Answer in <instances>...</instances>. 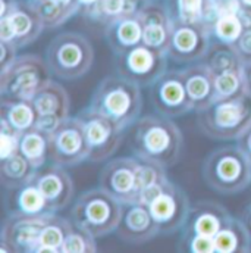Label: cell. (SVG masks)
<instances>
[{"instance_id":"obj_1","label":"cell","mask_w":251,"mask_h":253,"mask_svg":"<svg viewBox=\"0 0 251 253\" xmlns=\"http://www.w3.org/2000/svg\"><path fill=\"white\" fill-rule=\"evenodd\" d=\"M184 135L172 118L157 115L140 117L131 132V150L135 158L151 161L165 168L179 162Z\"/></svg>"},{"instance_id":"obj_2","label":"cell","mask_w":251,"mask_h":253,"mask_svg":"<svg viewBox=\"0 0 251 253\" xmlns=\"http://www.w3.org/2000/svg\"><path fill=\"white\" fill-rule=\"evenodd\" d=\"M88 106L116 121L126 129L134 126L141 117V85L119 74L109 75L96 87Z\"/></svg>"},{"instance_id":"obj_3","label":"cell","mask_w":251,"mask_h":253,"mask_svg":"<svg viewBox=\"0 0 251 253\" xmlns=\"http://www.w3.org/2000/svg\"><path fill=\"white\" fill-rule=\"evenodd\" d=\"M124 203L102 187L85 190L78 196L71 209L75 227L91 233L94 237H106L116 233L121 222Z\"/></svg>"},{"instance_id":"obj_4","label":"cell","mask_w":251,"mask_h":253,"mask_svg":"<svg viewBox=\"0 0 251 253\" xmlns=\"http://www.w3.org/2000/svg\"><path fill=\"white\" fill-rule=\"evenodd\" d=\"M251 126V96L215 100L209 108L197 112L198 129L212 140H238Z\"/></svg>"},{"instance_id":"obj_5","label":"cell","mask_w":251,"mask_h":253,"mask_svg":"<svg viewBox=\"0 0 251 253\" xmlns=\"http://www.w3.org/2000/svg\"><path fill=\"white\" fill-rule=\"evenodd\" d=\"M203 178L220 194H237L251 186L250 159L237 144L219 147L206 158Z\"/></svg>"},{"instance_id":"obj_6","label":"cell","mask_w":251,"mask_h":253,"mask_svg":"<svg viewBox=\"0 0 251 253\" xmlns=\"http://www.w3.org/2000/svg\"><path fill=\"white\" fill-rule=\"evenodd\" d=\"M46 62L55 77L78 80L91 69L94 49L90 40L79 33H61L46 50Z\"/></svg>"},{"instance_id":"obj_7","label":"cell","mask_w":251,"mask_h":253,"mask_svg":"<svg viewBox=\"0 0 251 253\" xmlns=\"http://www.w3.org/2000/svg\"><path fill=\"white\" fill-rule=\"evenodd\" d=\"M50 69L44 59L25 53L16 58L6 71H0L1 97L33 99L49 81Z\"/></svg>"},{"instance_id":"obj_8","label":"cell","mask_w":251,"mask_h":253,"mask_svg":"<svg viewBox=\"0 0 251 253\" xmlns=\"http://www.w3.org/2000/svg\"><path fill=\"white\" fill-rule=\"evenodd\" d=\"M53 213L55 212L30 215L18 209L10 212L3 221L0 251L7 253H36L43 228Z\"/></svg>"},{"instance_id":"obj_9","label":"cell","mask_w":251,"mask_h":253,"mask_svg":"<svg viewBox=\"0 0 251 253\" xmlns=\"http://www.w3.org/2000/svg\"><path fill=\"white\" fill-rule=\"evenodd\" d=\"M84 126L85 138L90 147V162H105L110 159L124 140L125 128L109 117L87 106L76 115Z\"/></svg>"},{"instance_id":"obj_10","label":"cell","mask_w":251,"mask_h":253,"mask_svg":"<svg viewBox=\"0 0 251 253\" xmlns=\"http://www.w3.org/2000/svg\"><path fill=\"white\" fill-rule=\"evenodd\" d=\"M147 206L159 225L160 234L171 236L184 227L191 203L185 191L168 180L153 194Z\"/></svg>"},{"instance_id":"obj_11","label":"cell","mask_w":251,"mask_h":253,"mask_svg":"<svg viewBox=\"0 0 251 253\" xmlns=\"http://www.w3.org/2000/svg\"><path fill=\"white\" fill-rule=\"evenodd\" d=\"M90 147L78 117H68L50 135L49 162L59 167H76L88 161Z\"/></svg>"},{"instance_id":"obj_12","label":"cell","mask_w":251,"mask_h":253,"mask_svg":"<svg viewBox=\"0 0 251 253\" xmlns=\"http://www.w3.org/2000/svg\"><path fill=\"white\" fill-rule=\"evenodd\" d=\"M169 56L160 53L144 43L125 53L115 55L118 74L141 87H150L163 72L168 71Z\"/></svg>"},{"instance_id":"obj_13","label":"cell","mask_w":251,"mask_h":253,"mask_svg":"<svg viewBox=\"0 0 251 253\" xmlns=\"http://www.w3.org/2000/svg\"><path fill=\"white\" fill-rule=\"evenodd\" d=\"M150 100L154 111L168 118H179L192 112L181 69L163 72L150 85Z\"/></svg>"},{"instance_id":"obj_14","label":"cell","mask_w":251,"mask_h":253,"mask_svg":"<svg viewBox=\"0 0 251 253\" xmlns=\"http://www.w3.org/2000/svg\"><path fill=\"white\" fill-rule=\"evenodd\" d=\"M212 46L209 28L204 24H185L174 21L168 56L177 63L203 61Z\"/></svg>"},{"instance_id":"obj_15","label":"cell","mask_w":251,"mask_h":253,"mask_svg":"<svg viewBox=\"0 0 251 253\" xmlns=\"http://www.w3.org/2000/svg\"><path fill=\"white\" fill-rule=\"evenodd\" d=\"M137 165H138V158L135 156L134 158L122 156L106 162L99 177V187L106 190L109 194L116 197L124 205L135 202Z\"/></svg>"},{"instance_id":"obj_16","label":"cell","mask_w":251,"mask_h":253,"mask_svg":"<svg viewBox=\"0 0 251 253\" xmlns=\"http://www.w3.org/2000/svg\"><path fill=\"white\" fill-rule=\"evenodd\" d=\"M143 25V43L160 53L168 55L174 19L165 3L148 1L144 3L138 12Z\"/></svg>"},{"instance_id":"obj_17","label":"cell","mask_w":251,"mask_h":253,"mask_svg":"<svg viewBox=\"0 0 251 253\" xmlns=\"http://www.w3.org/2000/svg\"><path fill=\"white\" fill-rule=\"evenodd\" d=\"M160 234L148 206L131 202L124 205L122 218L116 228V236L128 245H144Z\"/></svg>"},{"instance_id":"obj_18","label":"cell","mask_w":251,"mask_h":253,"mask_svg":"<svg viewBox=\"0 0 251 253\" xmlns=\"http://www.w3.org/2000/svg\"><path fill=\"white\" fill-rule=\"evenodd\" d=\"M229 218L231 213L220 203L201 200L191 205L187 221L181 228V233L215 237Z\"/></svg>"},{"instance_id":"obj_19","label":"cell","mask_w":251,"mask_h":253,"mask_svg":"<svg viewBox=\"0 0 251 253\" xmlns=\"http://www.w3.org/2000/svg\"><path fill=\"white\" fill-rule=\"evenodd\" d=\"M34 181L49 200L53 212L63 211L71 205L75 194V187L72 177L65 169V167L52 164L44 169H38Z\"/></svg>"},{"instance_id":"obj_20","label":"cell","mask_w":251,"mask_h":253,"mask_svg":"<svg viewBox=\"0 0 251 253\" xmlns=\"http://www.w3.org/2000/svg\"><path fill=\"white\" fill-rule=\"evenodd\" d=\"M184 84L188 93L192 112H201L216 99L215 75L204 61L191 63L181 69Z\"/></svg>"},{"instance_id":"obj_21","label":"cell","mask_w":251,"mask_h":253,"mask_svg":"<svg viewBox=\"0 0 251 253\" xmlns=\"http://www.w3.org/2000/svg\"><path fill=\"white\" fill-rule=\"evenodd\" d=\"M4 18H7L12 25L13 44L18 49L34 43L46 30L38 12L30 3V0H18L15 9Z\"/></svg>"},{"instance_id":"obj_22","label":"cell","mask_w":251,"mask_h":253,"mask_svg":"<svg viewBox=\"0 0 251 253\" xmlns=\"http://www.w3.org/2000/svg\"><path fill=\"white\" fill-rule=\"evenodd\" d=\"M105 36L113 55H121L143 43V25L138 13L116 19L105 27Z\"/></svg>"},{"instance_id":"obj_23","label":"cell","mask_w":251,"mask_h":253,"mask_svg":"<svg viewBox=\"0 0 251 253\" xmlns=\"http://www.w3.org/2000/svg\"><path fill=\"white\" fill-rule=\"evenodd\" d=\"M0 120L9 123L21 134L37 126L38 112L31 99L1 97Z\"/></svg>"},{"instance_id":"obj_24","label":"cell","mask_w":251,"mask_h":253,"mask_svg":"<svg viewBox=\"0 0 251 253\" xmlns=\"http://www.w3.org/2000/svg\"><path fill=\"white\" fill-rule=\"evenodd\" d=\"M216 253L251 252V234L243 219L231 218L213 237Z\"/></svg>"},{"instance_id":"obj_25","label":"cell","mask_w":251,"mask_h":253,"mask_svg":"<svg viewBox=\"0 0 251 253\" xmlns=\"http://www.w3.org/2000/svg\"><path fill=\"white\" fill-rule=\"evenodd\" d=\"M38 115H55L66 120L71 111V100L68 91L59 83L50 80L33 99Z\"/></svg>"},{"instance_id":"obj_26","label":"cell","mask_w":251,"mask_h":253,"mask_svg":"<svg viewBox=\"0 0 251 253\" xmlns=\"http://www.w3.org/2000/svg\"><path fill=\"white\" fill-rule=\"evenodd\" d=\"M37 171L38 169L34 168L21 153L0 161L1 184L7 190H16L33 181L37 175Z\"/></svg>"},{"instance_id":"obj_27","label":"cell","mask_w":251,"mask_h":253,"mask_svg":"<svg viewBox=\"0 0 251 253\" xmlns=\"http://www.w3.org/2000/svg\"><path fill=\"white\" fill-rule=\"evenodd\" d=\"M50 135L37 126L21 134L19 153L37 169H41L49 161Z\"/></svg>"},{"instance_id":"obj_28","label":"cell","mask_w":251,"mask_h":253,"mask_svg":"<svg viewBox=\"0 0 251 253\" xmlns=\"http://www.w3.org/2000/svg\"><path fill=\"white\" fill-rule=\"evenodd\" d=\"M73 227L75 225H73L72 219L58 216L55 212L43 228V233L40 236V243L37 246L36 253H61L63 242L68 237V234L72 231Z\"/></svg>"},{"instance_id":"obj_29","label":"cell","mask_w":251,"mask_h":253,"mask_svg":"<svg viewBox=\"0 0 251 253\" xmlns=\"http://www.w3.org/2000/svg\"><path fill=\"white\" fill-rule=\"evenodd\" d=\"M165 4L174 21L206 25L212 0H166Z\"/></svg>"},{"instance_id":"obj_30","label":"cell","mask_w":251,"mask_h":253,"mask_svg":"<svg viewBox=\"0 0 251 253\" xmlns=\"http://www.w3.org/2000/svg\"><path fill=\"white\" fill-rule=\"evenodd\" d=\"M240 12L220 15L209 25V34L212 43L225 44V46H234L237 43V40L241 37L243 31L246 30Z\"/></svg>"},{"instance_id":"obj_31","label":"cell","mask_w":251,"mask_h":253,"mask_svg":"<svg viewBox=\"0 0 251 253\" xmlns=\"http://www.w3.org/2000/svg\"><path fill=\"white\" fill-rule=\"evenodd\" d=\"M15 206L18 211L30 215H41L53 212L49 200L43 194V191L33 180L25 186L16 189L15 193Z\"/></svg>"},{"instance_id":"obj_32","label":"cell","mask_w":251,"mask_h":253,"mask_svg":"<svg viewBox=\"0 0 251 253\" xmlns=\"http://www.w3.org/2000/svg\"><path fill=\"white\" fill-rule=\"evenodd\" d=\"M143 4V0H100L93 21L100 22L106 27L116 19L137 15Z\"/></svg>"},{"instance_id":"obj_33","label":"cell","mask_w":251,"mask_h":253,"mask_svg":"<svg viewBox=\"0 0 251 253\" xmlns=\"http://www.w3.org/2000/svg\"><path fill=\"white\" fill-rule=\"evenodd\" d=\"M30 3L38 12L46 30L59 28L63 24H66L72 16L79 13L78 9L63 6L55 0H30Z\"/></svg>"},{"instance_id":"obj_34","label":"cell","mask_w":251,"mask_h":253,"mask_svg":"<svg viewBox=\"0 0 251 253\" xmlns=\"http://www.w3.org/2000/svg\"><path fill=\"white\" fill-rule=\"evenodd\" d=\"M203 61L210 68L213 75L229 72V71H241L244 65L232 46H225L217 43H212L210 50Z\"/></svg>"},{"instance_id":"obj_35","label":"cell","mask_w":251,"mask_h":253,"mask_svg":"<svg viewBox=\"0 0 251 253\" xmlns=\"http://www.w3.org/2000/svg\"><path fill=\"white\" fill-rule=\"evenodd\" d=\"M168 168H165L163 165H159L156 162L151 161H144V159H138V165H137V177H135V187H137V197L140 193L145 191L148 189H153L156 186L163 184L165 181L169 180ZM137 200V199H135Z\"/></svg>"},{"instance_id":"obj_36","label":"cell","mask_w":251,"mask_h":253,"mask_svg":"<svg viewBox=\"0 0 251 253\" xmlns=\"http://www.w3.org/2000/svg\"><path fill=\"white\" fill-rule=\"evenodd\" d=\"M215 88H216V99H231L247 94L243 69L241 71H229L215 75Z\"/></svg>"},{"instance_id":"obj_37","label":"cell","mask_w":251,"mask_h":253,"mask_svg":"<svg viewBox=\"0 0 251 253\" xmlns=\"http://www.w3.org/2000/svg\"><path fill=\"white\" fill-rule=\"evenodd\" d=\"M97 237L91 233L73 227L72 231L68 234L62 245L61 253H94L97 252Z\"/></svg>"},{"instance_id":"obj_38","label":"cell","mask_w":251,"mask_h":253,"mask_svg":"<svg viewBox=\"0 0 251 253\" xmlns=\"http://www.w3.org/2000/svg\"><path fill=\"white\" fill-rule=\"evenodd\" d=\"M21 132L9 123L0 120V161L19 153Z\"/></svg>"},{"instance_id":"obj_39","label":"cell","mask_w":251,"mask_h":253,"mask_svg":"<svg viewBox=\"0 0 251 253\" xmlns=\"http://www.w3.org/2000/svg\"><path fill=\"white\" fill-rule=\"evenodd\" d=\"M179 252L192 253H215V240L213 237L201 236V234H182L179 236L178 242Z\"/></svg>"},{"instance_id":"obj_40","label":"cell","mask_w":251,"mask_h":253,"mask_svg":"<svg viewBox=\"0 0 251 253\" xmlns=\"http://www.w3.org/2000/svg\"><path fill=\"white\" fill-rule=\"evenodd\" d=\"M232 47L243 62H251V25L243 31L241 37Z\"/></svg>"},{"instance_id":"obj_41","label":"cell","mask_w":251,"mask_h":253,"mask_svg":"<svg viewBox=\"0 0 251 253\" xmlns=\"http://www.w3.org/2000/svg\"><path fill=\"white\" fill-rule=\"evenodd\" d=\"M18 58V47L12 43L0 42V71H6Z\"/></svg>"},{"instance_id":"obj_42","label":"cell","mask_w":251,"mask_h":253,"mask_svg":"<svg viewBox=\"0 0 251 253\" xmlns=\"http://www.w3.org/2000/svg\"><path fill=\"white\" fill-rule=\"evenodd\" d=\"M63 120L55 117V115H38V121H37V128L44 131L46 134L52 135L59 126L62 124Z\"/></svg>"},{"instance_id":"obj_43","label":"cell","mask_w":251,"mask_h":253,"mask_svg":"<svg viewBox=\"0 0 251 253\" xmlns=\"http://www.w3.org/2000/svg\"><path fill=\"white\" fill-rule=\"evenodd\" d=\"M79 6V13L88 19H93L100 0H76Z\"/></svg>"},{"instance_id":"obj_44","label":"cell","mask_w":251,"mask_h":253,"mask_svg":"<svg viewBox=\"0 0 251 253\" xmlns=\"http://www.w3.org/2000/svg\"><path fill=\"white\" fill-rule=\"evenodd\" d=\"M237 146L247 155V158H251V126L244 131V134L237 140Z\"/></svg>"},{"instance_id":"obj_45","label":"cell","mask_w":251,"mask_h":253,"mask_svg":"<svg viewBox=\"0 0 251 253\" xmlns=\"http://www.w3.org/2000/svg\"><path fill=\"white\" fill-rule=\"evenodd\" d=\"M16 4H18V0H0V18L7 16L15 9Z\"/></svg>"},{"instance_id":"obj_46","label":"cell","mask_w":251,"mask_h":253,"mask_svg":"<svg viewBox=\"0 0 251 253\" xmlns=\"http://www.w3.org/2000/svg\"><path fill=\"white\" fill-rule=\"evenodd\" d=\"M243 77H244L246 91L251 96V62H246L243 65Z\"/></svg>"},{"instance_id":"obj_47","label":"cell","mask_w":251,"mask_h":253,"mask_svg":"<svg viewBox=\"0 0 251 253\" xmlns=\"http://www.w3.org/2000/svg\"><path fill=\"white\" fill-rule=\"evenodd\" d=\"M243 221H244V224L247 225V228H249V231H250L251 234V203L246 208V211H244V213H243Z\"/></svg>"},{"instance_id":"obj_48","label":"cell","mask_w":251,"mask_h":253,"mask_svg":"<svg viewBox=\"0 0 251 253\" xmlns=\"http://www.w3.org/2000/svg\"><path fill=\"white\" fill-rule=\"evenodd\" d=\"M240 1H241V4H243L246 9L251 10V0H240Z\"/></svg>"},{"instance_id":"obj_49","label":"cell","mask_w":251,"mask_h":253,"mask_svg":"<svg viewBox=\"0 0 251 253\" xmlns=\"http://www.w3.org/2000/svg\"><path fill=\"white\" fill-rule=\"evenodd\" d=\"M144 3H148V1H159V0H143Z\"/></svg>"},{"instance_id":"obj_50","label":"cell","mask_w":251,"mask_h":253,"mask_svg":"<svg viewBox=\"0 0 251 253\" xmlns=\"http://www.w3.org/2000/svg\"><path fill=\"white\" fill-rule=\"evenodd\" d=\"M250 169H251V158H250Z\"/></svg>"}]
</instances>
